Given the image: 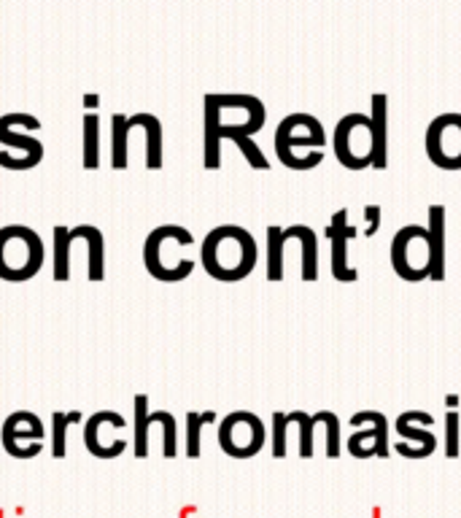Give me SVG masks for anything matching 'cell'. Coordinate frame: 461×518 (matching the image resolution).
I'll use <instances>...</instances> for the list:
<instances>
[{
  "label": "cell",
  "mask_w": 461,
  "mask_h": 518,
  "mask_svg": "<svg viewBox=\"0 0 461 518\" xmlns=\"http://www.w3.org/2000/svg\"><path fill=\"white\" fill-rule=\"evenodd\" d=\"M268 108L254 95H205V130H202V163L208 171L221 165V141L243 133L257 136L265 127Z\"/></svg>",
  "instance_id": "1"
},
{
  "label": "cell",
  "mask_w": 461,
  "mask_h": 518,
  "mask_svg": "<svg viewBox=\"0 0 461 518\" xmlns=\"http://www.w3.org/2000/svg\"><path fill=\"white\" fill-rule=\"evenodd\" d=\"M257 240L246 227L238 224H221L213 227L200 246V262L205 273L221 284L243 281L257 268Z\"/></svg>",
  "instance_id": "2"
},
{
  "label": "cell",
  "mask_w": 461,
  "mask_h": 518,
  "mask_svg": "<svg viewBox=\"0 0 461 518\" xmlns=\"http://www.w3.org/2000/svg\"><path fill=\"white\" fill-rule=\"evenodd\" d=\"M194 249V235L181 224H159L144 240V268L162 284H178L192 276L194 257L186 251Z\"/></svg>",
  "instance_id": "3"
},
{
  "label": "cell",
  "mask_w": 461,
  "mask_h": 518,
  "mask_svg": "<svg viewBox=\"0 0 461 518\" xmlns=\"http://www.w3.org/2000/svg\"><path fill=\"white\" fill-rule=\"evenodd\" d=\"M324 146H326L324 125L310 114H289L276 127V155L281 165H287L289 171L306 173L321 165L324 152H310V149H324Z\"/></svg>",
  "instance_id": "4"
},
{
  "label": "cell",
  "mask_w": 461,
  "mask_h": 518,
  "mask_svg": "<svg viewBox=\"0 0 461 518\" xmlns=\"http://www.w3.org/2000/svg\"><path fill=\"white\" fill-rule=\"evenodd\" d=\"M43 240L27 224H5L0 227V278L8 284L30 281L41 273Z\"/></svg>",
  "instance_id": "5"
},
{
  "label": "cell",
  "mask_w": 461,
  "mask_h": 518,
  "mask_svg": "<svg viewBox=\"0 0 461 518\" xmlns=\"http://www.w3.org/2000/svg\"><path fill=\"white\" fill-rule=\"evenodd\" d=\"M41 119L33 114H3L0 117V165L8 171H30L43 160V144L35 136Z\"/></svg>",
  "instance_id": "6"
},
{
  "label": "cell",
  "mask_w": 461,
  "mask_h": 518,
  "mask_svg": "<svg viewBox=\"0 0 461 518\" xmlns=\"http://www.w3.org/2000/svg\"><path fill=\"white\" fill-rule=\"evenodd\" d=\"M389 259L402 281L419 284L432 276V238L421 224H408L394 232L389 246Z\"/></svg>",
  "instance_id": "7"
},
{
  "label": "cell",
  "mask_w": 461,
  "mask_h": 518,
  "mask_svg": "<svg viewBox=\"0 0 461 518\" xmlns=\"http://www.w3.org/2000/svg\"><path fill=\"white\" fill-rule=\"evenodd\" d=\"M332 149L343 168L364 171L372 165V122L370 114H345L332 130Z\"/></svg>",
  "instance_id": "8"
},
{
  "label": "cell",
  "mask_w": 461,
  "mask_h": 518,
  "mask_svg": "<svg viewBox=\"0 0 461 518\" xmlns=\"http://www.w3.org/2000/svg\"><path fill=\"white\" fill-rule=\"evenodd\" d=\"M268 443L265 421L251 410H232L219 424V446L232 459H251Z\"/></svg>",
  "instance_id": "9"
},
{
  "label": "cell",
  "mask_w": 461,
  "mask_h": 518,
  "mask_svg": "<svg viewBox=\"0 0 461 518\" xmlns=\"http://www.w3.org/2000/svg\"><path fill=\"white\" fill-rule=\"evenodd\" d=\"M46 427L33 410H14L0 427V443L14 459H33L43 451Z\"/></svg>",
  "instance_id": "10"
},
{
  "label": "cell",
  "mask_w": 461,
  "mask_h": 518,
  "mask_svg": "<svg viewBox=\"0 0 461 518\" xmlns=\"http://www.w3.org/2000/svg\"><path fill=\"white\" fill-rule=\"evenodd\" d=\"M125 429H127V421H125L122 413H117V410H95L84 421V446L98 459H117L130 446V440L125 435H117V432H125Z\"/></svg>",
  "instance_id": "11"
},
{
  "label": "cell",
  "mask_w": 461,
  "mask_h": 518,
  "mask_svg": "<svg viewBox=\"0 0 461 518\" xmlns=\"http://www.w3.org/2000/svg\"><path fill=\"white\" fill-rule=\"evenodd\" d=\"M427 157L435 168L448 173L461 171V114L448 111L427 127Z\"/></svg>",
  "instance_id": "12"
},
{
  "label": "cell",
  "mask_w": 461,
  "mask_h": 518,
  "mask_svg": "<svg viewBox=\"0 0 461 518\" xmlns=\"http://www.w3.org/2000/svg\"><path fill=\"white\" fill-rule=\"evenodd\" d=\"M351 429H359L351 435L348 440V451L356 459H367V457H389V421L383 413L378 410H359L351 416Z\"/></svg>",
  "instance_id": "13"
},
{
  "label": "cell",
  "mask_w": 461,
  "mask_h": 518,
  "mask_svg": "<svg viewBox=\"0 0 461 518\" xmlns=\"http://www.w3.org/2000/svg\"><path fill=\"white\" fill-rule=\"evenodd\" d=\"M326 238H329V246H332V276L343 284H353L359 278L356 268L348 262V240L356 238V227L348 224V211L340 208L329 227H326Z\"/></svg>",
  "instance_id": "14"
},
{
  "label": "cell",
  "mask_w": 461,
  "mask_h": 518,
  "mask_svg": "<svg viewBox=\"0 0 461 518\" xmlns=\"http://www.w3.org/2000/svg\"><path fill=\"white\" fill-rule=\"evenodd\" d=\"M397 435L402 438V443H397V454L408 459H427L437 448V438L429 432V427H413L410 410L397 416Z\"/></svg>",
  "instance_id": "15"
},
{
  "label": "cell",
  "mask_w": 461,
  "mask_h": 518,
  "mask_svg": "<svg viewBox=\"0 0 461 518\" xmlns=\"http://www.w3.org/2000/svg\"><path fill=\"white\" fill-rule=\"evenodd\" d=\"M370 122H372V168L386 171L389 168V98L372 95L370 100Z\"/></svg>",
  "instance_id": "16"
},
{
  "label": "cell",
  "mask_w": 461,
  "mask_h": 518,
  "mask_svg": "<svg viewBox=\"0 0 461 518\" xmlns=\"http://www.w3.org/2000/svg\"><path fill=\"white\" fill-rule=\"evenodd\" d=\"M429 238H432V276L429 281H446V208L429 205Z\"/></svg>",
  "instance_id": "17"
},
{
  "label": "cell",
  "mask_w": 461,
  "mask_h": 518,
  "mask_svg": "<svg viewBox=\"0 0 461 518\" xmlns=\"http://www.w3.org/2000/svg\"><path fill=\"white\" fill-rule=\"evenodd\" d=\"M130 125L133 127H141L144 136H146V168L149 171H159L162 168V122L154 117V114H146V111H138L130 117Z\"/></svg>",
  "instance_id": "18"
},
{
  "label": "cell",
  "mask_w": 461,
  "mask_h": 518,
  "mask_svg": "<svg viewBox=\"0 0 461 518\" xmlns=\"http://www.w3.org/2000/svg\"><path fill=\"white\" fill-rule=\"evenodd\" d=\"M84 413L81 410H54L52 413V457L54 459H65L68 457V429L73 424H84Z\"/></svg>",
  "instance_id": "19"
},
{
  "label": "cell",
  "mask_w": 461,
  "mask_h": 518,
  "mask_svg": "<svg viewBox=\"0 0 461 518\" xmlns=\"http://www.w3.org/2000/svg\"><path fill=\"white\" fill-rule=\"evenodd\" d=\"M130 125L125 114H114L111 117V168L125 171L130 165Z\"/></svg>",
  "instance_id": "20"
},
{
  "label": "cell",
  "mask_w": 461,
  "mask_h": 518,
  "mask_svg": "<svg viewBox=\"0 0 461 518\" xmlns=\"http://www.w3.org/2000/svg\"><path fill=\"white\" fill-rule=\"evenodd\" d=\"M292 232L300 240V251H303V281L313 284L318 278V238L306 224H295Z\"/></svg>",
  "instance_id": "21"
},
{
  "label": "cell",
  "mask_w": 461,
  "mask_h": 518,
  "mask_svg": "<svg viewBox=\"0 0 461 518\" xmlns=\"http://www.w3.org/2000/svg\"><path fill=\"white\" fill-rule=\"evenodd\" d=\"M81 136H84V168L95 171L100 168V117L95 111H89L84 117L81 125Z\"/></svg>",
  "instance_id": "22"
},
{
  "label": "cell",
  "mask_w": 461,
  "mask_h": 518,
  "mask_svg": "<svg viewBox=\"0 0 461 518\" xmlns=\"http://www.w3.org/2000/svg\"><path fill=\"white\" fill-rule=\"evenodd\" d=\"M289 238L281 227H268V278L281 281L284 278V254H287Z\"/></svg>",
  "instance_id": "23"
},
{
  "label": "cell",
  "mask_w": 461,
  "mask_h": 518,
  "mask_svg": "<svg viewBox=\"0 0 461 518\" xmlns=\"http://www.w3.org/2000/svg\"><path fill=\"white\" fill-rule=\"evenodd\" d=\"M149 397L138 394L136 397V432H133V451L138 459L149 457Z\"/></svg>",
  "instance_id": "24"
},
{
  "label": "cell",
  "mask_w": 461,
  "mask_h": 518,
  "mask_svg": "<svg viewBox=\"0 0 461 518\" xmlns=\"http://www.w3.org/2000/svg\"><path fill=\"white\" fill-rule=\"evenodd\" d=\"M216 413L213 410H189L186 413V457L197 459L200 457V438H202V427L213 424Z\"/></svg>",
  "instance_id": "25"
},
{
  "label": "cell",
  "mask_w": 461,
  "mask_h": 518,
  "mask_svg": "<svg viewBox=\"0 0 461 518\" xmlns=\"http://www.w3.org/2000/svg\"><path fill=\"white\" fill-rule=\"evenodd\" d=\"M156 421L162 424V457L173 459L178 457V427H175V416L170 410H154Z\"/></svg>",
  "instance_id": "26"
},
{
  "label": "cell",
  "mask_w": 461,
  "mask_h": 518,
  "mask_svg": "<svg viewBox=\"0 0 461 518\" xmlns=\"http://www.w3.org/2000/svg\"><path fill=\"white\" fill-rule=\"evenodd\" d=\"M313 419H315V424L326 427V457L337 459L340 457V419L332 410H318V413H313Z\"/></svg>",
  "instance_id": "27"
},
{
  "label": "cell",
  "mask_w": 461,
  "mask_h": 518,
  "mask_svg": "<svg viewBox=\"0 0 461 518\" xmlns=\"http://www.w3.org/2000/svg\"><path fill=\"white\" fill-rule=\"evenodd\" d=\"M289 416V424H297L300 427V457L310 459L313 457V429H315V421L313 416L306 410H292L287 413Z\"/></svg>",
  "instance_id": "28"
},
{
  "label": "cell",
  "mask_w": 461,
  "mask_h": 518,
  "mask_svg": "<svg viewBox=\"0 0 461 518\" xmlns=\"http://www.w3.org/2000/svg\"><path fill=\"white\" fill-rule=\"evenodd\" d=\"M287 432H289V419L284 410L273 413V457L284 459L287 457Z\"/></svg>",
  "instance_id": "29"
},
{
  "label": "cell",
  "mask_w": 461,
  "mask_h": 518,
  "mask_svg": "<svg viewBox=\"0 0 461 518\" xmlns=\"http://www.w3.org/2000/svg\"><path fill=\"white\" fill-rule=\"evenodd\" d=\"M446 424H448V446H446V451L454 459V457H459V413L451 410L446 416Z\"/></svg>",
  "instance_id": "30"
},
{
  "label": "cell",
  "mask_w": 461,
  "mask_h": 518,
  "mask_svg": "<svg viewBox=\"0 0 461 518\" xmlns=\"http://www.w3.org/2000/svg\"><path fill=\"white\" fill-rule=\"evenodd\" d=\"M84 106H98V98H95V95H87V98H84Z\"/></svg>",
  "instance_id": "31"
}]
</instances>
